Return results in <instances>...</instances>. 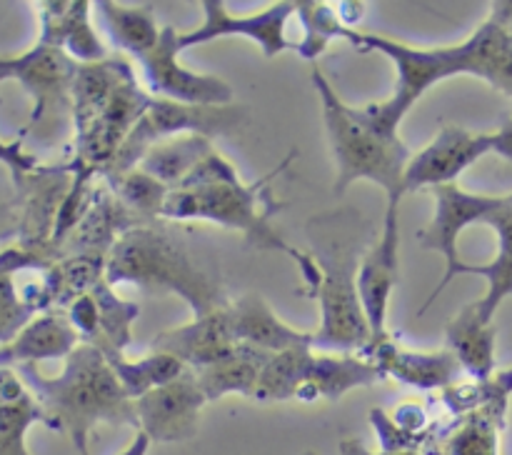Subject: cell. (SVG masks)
<instances>
[{
  "mask_svg": "<svg viewBox=\"0 0 512 455\" xmlns=\"http://www.w3.org/2000/svg\"><path fill=\"white\" fill-rule=\"evenodd\" d=\"M15 370L58 428L73 438L80 455H90L88 435L98 423L130 425L138 430L135 400L125 393L103 350L93 343H80L55 378L38 373V365L33 363L18 365Z\"/></svg>",
  "mask_w": 512,
  "mask_h": 455,
  "instance_id": "277c9868",
  "label": "cell"
},
{
  "mask_svg": "<svg viewBox=\"0 0 512 455\" xmlns=\"http://www.w3.org/2000/svg\"><path fill=\"white\" fill-rule=\"evenodd\" d=\"M248 120V110L243 105H185L173 100L153 98L143 118L135 123L125 143L105 168L103 180H115L120 175L130 173L140 165V160L148 155L153 145L163 143L178 135H205V138H218V135L238 133Z\"/></svg>",
  "mask_w": 512,
  "mask_h": 455,
  "instance_id": "9c48e42d",
  "label": "cell"
},
{
  "mask_svg": "<svg viewBox=\"0 0 512 455\" xmlns=\"http://www.w3.org/2000/svg\"><path fill=\"white\" fill-rule=\"evenodd\" d=\"M148 448H150V438L143 433V430H138V435L133 438V443H130L120 455H145L148 453Z\"/></svg>",
  "mask_w": 512,
  "mask_h": 455,
  "instance_id": "ab89813d",
  "label": "cell"
},
{
  "mask_svg": "<svg viewBox=\"0 0 512 455\" xmlns=\"http://www.w3.org/2000/svg\"><path fill=\"white\" fill-rule=\"evenodd\" d=\"M340 453L343 455H425L420 453V450H380V453H370V450L355 438H345L343 443H340Z\"/></svg>",
  "mask_w": 512,
  "mask_h": 455,
  "instance_id": "8d00e7d4",
  "label": "cell"
},
{
  "mask_svg": "<svg viewBox=\"0 0 512 455\" xmlns=\"http://www.w3.org/2000/svg\"><path fill=\"white\" fill-rule=\"evenodd\" d=\"M23 138L25 133L20 135L18 140H13V143H3V140H0V163L8 165L10 173H13L15 185L23 183L30 173H35V170L40 168L38 158L30 155L28 150H23Z\"/></svg>",
  "mask_w": 512,
  "mask_h": 455,
  "instance_id": "836d02e7",
  "label": "cell"
},
{
  "mask_svg": "<svg viewBox=\"0 0 512 455\" xmlns=\"http://www.w3.org/2000/svg\"><path fill=\"white\" fill-rule=\"evenodd\" d=\"M508 203L512 205V193H508Z\"/></svg>",
  "mask_w": 512,
  "mask_h": 455,
  "instance_id": "b9f144b4",
  "label": "cell"
},
{
  "mask_svg": "<svg viewBox=\"0 0 512 455\" xmlns=\"http://www.w3.org/2000/svg\"><path fill=\"white\" fill-rule=\"evenodd\" d=\"M150 103L153 95L140 88L133 65L123 55H110L103 63L78 65L73 83L75 150L65 163L70 173L103 178L110 160Z\"/></svg>",
  "mask_w": 512,
  "mask_h": 455,
  "instance_id": "3957f363",
  "label": "cell"
},
{
  "mask_svg": "<svg viewBox=\"0 0 512 455\" xmlns=\"http://www.w3.org/2000/svg\"><path fill=\"white\" fill-rule=\"evenodd\" d=\"M78 345L80 335L68 315L58 310L40 313L10 343L0 345V368H18L25 363L35 365L40 360H65Z\"/></svg>",
  "mask_w": 512,
  "mask_h": 455,
  "instance_id": "44dd1931",
  "label": "cell"
},
{
  "mask_svg": "<svg viewBox=\"0 0 512 455\" xmlns=\"http://www.w3.org/2000/svg\"><path fill=\"white\" fill-rule=\"evenodd\" d=\"M490 153V133H470L458 125H445L423 150L413 153L405 168V195L438 188L458 180L463 170Z\"/></svg>",
  "mask_w": 512,
  "mask_h": 455,
  "instance_id": "9a60e30c",
  "label": "cell"
},
{
  "mask_svg": "<svg viewBox=\"0 0 512 455\" xmlns=\"http://www.w3.org/2000/svg\"><path fill=\"white\" fill-rule=\"evenodd\" d=\"M490 18L498 20L500 25H505V28L512 33V0H500V3H493V13H490Z\"/></svg>",
  "mask_w": 512,
  "mask_h": 455,
  "instance_id": "f35d334b",
  "label": "cell"
},
{
  "mask_svg": "<svg viewBox=\"0 0 512 455\" xmlns=\"http://www.w3.org/2000/svg\"><path fill=\"white\" fill-rule=\"evenodd\" d=\"M510 395H498L490 403L470 410L448 433L445 443L433 445L443 455H498V435L505 428Z\"/></svg>",
  "mask_w": 512,
  "mask_h": 455,
  "instance_id": "d4e9b609",
  "label": "cell"
},
{
  "mask_svg": "<svg viewBox=\"0 0 512 455\" xmlns=\"http://www.w3.org/2000/svg\"><path fill=\"white\" fill-rule=\"evenodd\" d=\"M105 280L113 288L118 283H133L145 290L180 295L195 318L228 305L220 280L200 268L190 250L155 223H143L120 235L105 263Z\"/></svg>",
  "mask_w": 512,
  "mask_h": 455,
  "instance_id": "5b68a950",
  "label": "cell"
},
{
  "mask_svg": "<svg viewBox=\"0 0 512 455\" xmlns=\"http://www.w3.org/2000/svg\"><path fill=\"white\" fill-rule=\"evenodd\" d=\"M295 15L300 20V28H303V38L300 43H293V48L298 50V55H303L305 60H315L320 53H325L330 40L340 38L353 43L358 30L348 28V25L340 20L338 10L330 3H318V0H295Z\"/></svg>",
  "mask_w": 512,
  "mask_h": 455,
  "instance_id": "f546056e",
  "label": "cell"
},
{
  "mask_svg": "<svg viewBox=\"0 0 512 455\" xmlns=\"http://www.w3.org/2000/svg\"><path fill=\"white\" fill-rule=\"evenodd\" d=\"M425 455H443V453H440L438 448H433V445H430V448H428V453H425Z\"/></svg>",
  "mask_w": 512,
  "mask_h": 455,
  "instance_id": "60d3db41",
  "label": "cell"
},
{
  "mask_svg": "<svg viewBox=\"0 0 512 455\" xmlns=\"http://www.w3.org/2000/svg\"><path fill=\"white\" fill-rule=\"evenodd\" d=\"M55 263V258L43 250H30L23 245L15 248L0 250V268H13V270H48Z\"/></svg>",
  "mask_w": 512,
  "mask_h": 455,
  "instance_id": "e575fe53",
  "label": "cell"
},
{
  "mask_svg": "<svg viewBox=\"0 0 512 455\" xmlns=\"http://www.w3.org/2000/svg\"><path fill=\"white\" fill-rule=\"evenodd\" d=\"M75 73V60L40 40L18 58H0V83L18 80L35 100L33 115L23 133L33 130L35 125L53 123L60 113H73Z\"/></svg>",
  "mask_w": 512,
  "mask_h": 455,
  "instance_id": "30bf717a",
  "label": "cell"
},
{
  "mask_svg": "<svg viewBox=\"0 0 512 455\" xmlns=\"http://www.w3.org/2000/svg\"><path fill=\"white\" fill-rule=\"evenodd\" d=\"M40 43L63 50L70 60L78 65L103 63L110 58L108 48L90 25V8L85 0L73 3H40Z\"/></svg>",
  "mask_w": 512,
  "mask_h": 455,
  "instance_id": "d6986e66",
  "label": "cell"
},
{
  "mask_svg": "<svg viewBox=\"0 0 512 455\" xmlns=\"http://www.w3.org/2000/svg\"><path fill=\"white\" fill-rule=\"evenodd\" d=\"M483 225H490L498 235V255L483 265L460 260L455 278L458 275H483L488 280V293L475 300V310L483 323H493L500 303L512 295V205L508 203L505 208L490 213L488 218H483Z\"/></svg>",
  "mask_w": 512,
  "mask_h": 455,
  "instance_id": "603a6c76",
  "label": "cell"
},
{
  "mask_svg": "<svg viewBox=\"0 0 512 455\" xmlns=\"http://www.w3.org/2000/svg\"><path fill=\"white\" fill-rule=\"evenodd\" d=\"M335 10H338L340 20H343L348 28H353L355 23H358L360 18L365 15V3H355V0H343V3L335 5Z\"/></svg>",
  "mask_w": 512,
  "mask_h": 455,
  "instance_id": "74e56055",
  "label": "cell"
},
{
  "mask_svg": "<svg viewBox=\"0 0 512 455\" xmlns=\"http://www.w3.org/2000/svg\"><path fill=\"white\" fill-rule=\"evenodd\" d=\"M273 355L275 353H265V350L240 345L238 353H233L230 358L220 360V363L210 365V368L195 370L208 403L225 398V395L230 393L253 398L255 388H258L260 373H263V368L268 365V360L273 358Z\"/></svg>",
  "mask_w": 512,
  "mask_h": 455,
  "instance_id": "484cf974",
  "label": "cell"
},
{
  "mask_svg": "<svg viewBox=\"0 0 512 455\" xmlns=\"http://www.w3.org/2000/svg\"><path fill=\"white\" fill-rule=\"evenodd\" d=\"M448 350L455 355L460 368L475 380L485 383L495 373V338L498 328L493 323H483L475 310V303L465 305L445 328Z\"/></svg>",
  "mask_w": 512,
  "mask_h": 455,
  "instance_id": "cb8c5ba5",
  "label": "cell"
},
{
  "mask_svg": "<svg viewBox=\"0 0 512 455\" xmlns=\"http://www.w3.org/2000/svg\"><path fill=\"white\" fill-rule=\"evenodd\" d=\"M105 183H108V180H105ZM108 185L113 188V193L118 195L120 203L128 210H133V213L138 215L140 220H145V223H155V220L160 218L163 203L170 193L168 185L155 180L153 175L143 173L140 168L110 180Z\"/></svg>",
  "mask_w": 512,
  "mask_h": 455,
  "instance_id": "1f68e13d",
  "label": "cell"
},
{
  "mask_svg": "<svg viewBox=\"0 0 512 455\" xmlns=\"http://www.w3.org/2000/svg\"><path fill=\"white\" fill-rule=\"evenodd\" d=\"M93 298L98 303V335L90 343L100 350H118L123 353L133 340V323L140 318V305L130 303L115 295L113 285L108 280H100L93 290Z\"/></svg>",
  "mask_w": 512,
  "mask_h": 455,
  "instance_id": "4dcf8cb0",
  "label": "cell"
},
{
  "mask_svg": "<svg viewBox=\"0 0 512 455\" xmlns=\"http://www.w3.org/2000/svg\"><path fill=\"white\" fill-rule=\"evenodd\" d=\"M213 150V140L205 138V135H178V138H168L163 143L153 145L148 155L140 160L138 168L143 173L153 175L155 180H160L168 188H178L193 173L195 165L208 158Z\"/></svg>",
  "mask_w": 512,
  "mask_h": 455,
  "instance_id": "83f0119b",
  "label": "cell"
},
{
  "mask_svg": "<svg viewBox=\"0 0 512 455\" xmlns=\"http://www.w3.org/2000/svg\"><path fill=\"white\" fill-rule=\"evenodd\" d=\"M313 260L320 268L313 293L320 303V328L313 333V348L360 355L370 345V325L358 293V250L340 238L315 240Z\"/></svg>",
  "mask_w": 512,
  "mask_h": 455,
  "instance_id": "ba28073f",
  "label": "cell"
},
{
  "mask_svg": "<svg viewBox=\"0 0 512 455\" xmlns=\"http://www.w3.org/2000/svg\"><path fill=\"white\" fill-rule=\"evenodd\" d=\"M200 8L205 13L203 25L180 33V50L195 48V45L210 43V40L218 38H230V35H240V38H250L253 43H258L265 58H275L283 50L293 48V43L285 38V25H288L290 15H295V0L273 3L263 13L243 15V18L230 15L225 10L223 0H203Z\"/></svg>",
  "mask_w": 512,
  "mask_h": 455,
  "instance_id": "5bb4252c",
  "label": "cell"
},
{
  "mask_svg": "<svg viewBox=\"0 0 512 455\" xmlns=\"http://www.w3.org/2000/svg\"><path fill=\"white\" fill-rule=\"evenodd\" d=\"M15 273L18 270L0 268V345L10 343L35 318V310L25 303L23 293L15 290Z\"/></svg>",
  "mask_w": 512,
  "mask_h": 455,
  "instance_id": "d6a6232c",
  "label": "cell"
},
{
  "mask_svg": "<svg viewBox=\"0 0 512 455\" xmlns=\"http://www.w3.org/2000/svg\"><path fill=\"white\" fill-rule=\"evenodd\" d=\"M103 355L110 363V368H113L115 378L120 380L123 390L133 400L143 398L150 390L170 383V380H175L185 370V365L178 358L168 353H153V350L140 360H128L118 350H103Z\"/></svg>",
  "mask_w": 512,
  "mask_h": 455,
  "instance_id": "f1b7e54d",
  "label": "cell"
},
{
  "mask_svg": "<svg viewBox=\"0 0 512 455\" xmlns=\"http://www.w3.org/2000/svg\"><path fill=\"white\" fill-rule=\"evenodd\" d=\"M363 53L375 50L393 60L395 90L390 98L353 108V115L380 135H398L400 123L415 103L435 83L455 75H475L512 98V33L498 20L488 18L463 43L443 48H413L375 33H358L353 40Z\"/></svg>",
  "mask_w": 512,
  "mask_h": 455,
  "instance_id": "6da1fadb",
  "label": "cell"
},
{
  "mask_svg": "<svg viewBox=\"0 0 512 455\" xmlns=\"http://www.w3.org/2000/svg\"><path fill=\"white\" fill-rule=\"evenodd\" d=\"M228 320L235 340L248 348L265 350V353H283V350L300 348V345L313 348V333L290 328L255 293L228 303Z\"/></svg>",
  "mask_w": 512,
  "mask_h": 455,
  "instance_id": "ffe728a7",
  "label": "cell"
},
{
  "mask_svg": "<svg viewBox=\"0 0 512 455\" xmlns=\"http://www.w3.org/2000/svg\"><path fill=\"white\" fill-rule=\"evenodd\" d=\"M430 193L435 195V215L430 220L428 228L420 233V245L428 250H435L445 258V275L435 290L430 293V298L425 300L420 315L428 313L430 305L438 300V295L443 293L445 285L455 278V270L460 265L458 255V238L468 225L483 223V218H488L495 210L505 208L508 205V195H488V193H468L460 185H438Z\"/></svg>",
  "mask_w": 512,
  "mask_h": 455,
  "instance_id": "8fae6325",
  "label": "cell"
},
{
  "mask_svg": "<svg viewBox=\"0 0 512 455\" xmlns=\"http://www.w3.org/2000/svg\"><path fill=\"white\" fill-rule=\"evenodd\" d=\"M380 373L373 360L363 355L315 353L310 345L275 353L263 368L255 388V400H340L353 388H370L380 383Z\"/></svg>",
  "mask_w": 512,
  "mask_h": 455,
  "instance_id": "52a82bcc",
  "label": "cell"
},
{
  "mask_svg": "<svg viewBox=\"0 0 512 455\" xmlns=\"http://www.w3.org/2000/svg\"><path fill=\"white\" fill-rule=\"evenodd\" d=\"M305 455H315V453H313V450H308V453H305Z\"/></svg>",
  "mask_w": 512,
  "mask_h": 455,
  "instance_id": "7bdbcfd3",
  "label": "cell"
},
{
  "mask_svg": "<svg viewBox=\"0 0 512 455\" xmlns=\"http://www.w3.org/2000/svg\"><path fill=\"white\" fill-rule=\"evenodd\" d=\"M490 153L500 155L508 163H512V120L503 125L500 130L490 133Z\"/></svg>",
  "mask_w": 512,
  "mask_h": 455,
  "instance_id": "d590c367",
  "label": "cell"
},
{
  "mask_svg": "<svg viewBox=\"0 0 512 455\" xmlns=\"http://www.w3.org/2000/svg\"><path fill=\"white\" fill-rule=\"evenodd\" d=\"M398 248V215L385 213L383 233L375 240L373 248L363 255L358 268V293L370 325V345L388 335L385 318H388L390 295H393V288L398 285Z\"/></svg>",
  "mask_w": 512,
  "mask_h": 455,
  "instance_id": "2e32d148",
  "label": "cell"
},
{
  "mask_svg": "<svg viewBox=\"0 0 512 455\" xmlns=\"http://www.w3.org/2000/svg\"><path fill=\"white\" fill-rule=\"evenodd\" d=\"M205 403L208 398L198 375L185 368L175 380L135 400L138 430L148 435L150 443H183L198 433V418Z\"/></svg>",
  "mask_w": 512,
  "mask_h": 455,
  "instance_id": "4fadbf2b",
  "label": "cell"
},
{
  "mask_svg": "<svg viewBox=\"0 0 512 455\" xmlns=\"http://www.w3.org/2000/svg\"><path fill=\"white\" fill-rule=\"evenodd\" d=\"M238 348L240 343L228 320V305L203 318H193L188 325L163 330L150 343L153 353L173 355L190 370L210 368L238 353Z\"/></svg>",
  "mask_w": 512,
  "mask_h": 455,
  "instance_id": "e0dca14e",
  "label": "cell"
},
{
  "mask_svg": "<svg viewBox=\"0 0 512 455\" xmlns=\"http://www.w3.org/2000/svg\"><path fill=\"white\" fill-rule=\"evenodd\" d=\"M290 158L293 155H288L283 165L270 170L258 183L245 185L238 170L218 150H213L208 158L195 165L193 173L178 188H170L160 218L210 220V223H218L223 228L240 230L255 248L288 255L298 265L303 283H310L318 273V263L313 260V255L290 248L280 238L278 230H273V225H270V218L280 213V203H275L270 180L278 178L280 170L290 163Z\"/></svg>",
  "mask_w": 512,
  "mask_h": 455,
  "instance_id": "7a4b0ae2",
  "label": "cell"
},
{
  "mask_svg": "<svg viewBox=\"0 0 512 455\" xmlns=\"http://www.w3.org/2000/svg\"><path fill=\"white\" fill-rule=\"evenodd\" d=\"M363 358L373 360L385 378H395L398 383L413 385L418 390H448L458 383L460 363L450 350L438 353H418L395 343L390 335H385L378 343L368 345L363 350Z\"/></svg>",
  "mask_w": 512,
  "mask_h": 455,
  "instance_id": "ac0fdd59",
  "label": "cell"
},
{
  "mask_svg": "<svg viewBox=\"0 0 512 455\" xmlns=\"http://www.w3.org/2000/svg\"><path fill=\"white\" fill-rule=\"evenodd\" d=\"M33 423L60 430L15 368H0V455H28L25 433Z\"/></svg>",
  "mask_w": 512,
  "mask_h": 455,
  "instance_id": "7402d4cb",
  "label": "cell"
},
{
  "mask_svg": "<svg viewBox=\"0 0 512 455\" xmlns=\"http://www.w3.org/2000/svg\"><path fill=\"white\" fill-rule=\"evenodd\" d=\"M313 85L323 103L325 130L338 165V178L333 185L335 195H343L355 180H373L388 198L385 213L398 215L400 200L405 198V168L413 158L410 148L398 135H380L365 128L320 70H313Z\"/></svg>",
  "mask_w": 512,
  "mask_h": 455,
  "instance_id": "8992f818",
  "label": "cell"
},
{
  "mask_svg": "<svg viewBox=\"0 0 512 455\" xmlns=\"http://www.w3.org/2000/svg\"><path fill=\"white\" fill-rule=\"evenodd\" d=\"M180 33L170 25L160 30L155 48L143 53L138 60L145 88L153 98L173 100L185 105H233V88L218 75L193 73L178 63Z\"/></svg>",
  "mask_w": 512,
  "mask_h": 455,
  "instance_id": "7c38bea8",
  "label": "cell"
},
{
  "mask_svg": "<svg viewBox=\"0 0 512 455\" xmlns=\"http://www.w3.org/2000/svg\"><path fill=\"white\" fill-rule=\"evenodd\" d=\"M100 15V23L108 30L110 40L118 50L128 53L130 58H140L155 48L160 40L158 23L148 5H120L110 0H100L93 5Z\"/></svg>",
  "mask_w": 512,
  "mask_h": 455,
  "instance_id": "4316f807",
  "label": "cell"
}]
</instances>
